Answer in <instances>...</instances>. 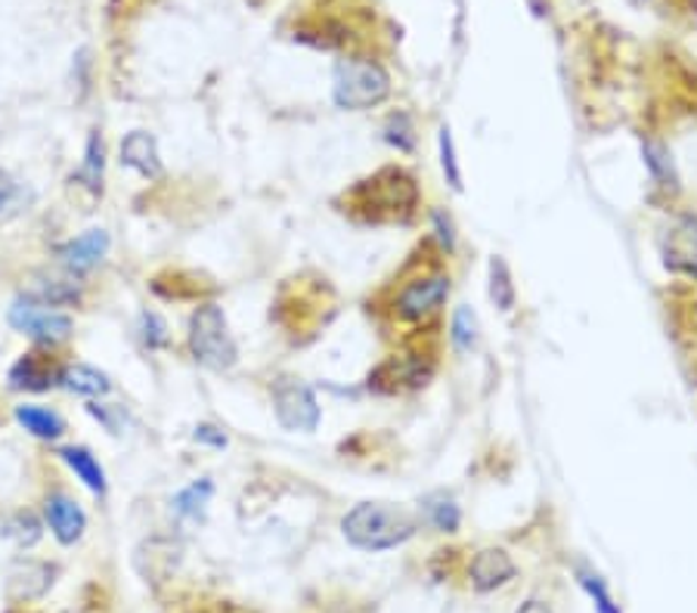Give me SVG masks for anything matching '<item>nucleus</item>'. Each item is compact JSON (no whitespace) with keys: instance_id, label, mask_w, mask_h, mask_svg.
Here are the masks:
<instances>
[{"instance_id":"f257e3e1","label":"nucleus","mask_w":697,"mask_h":613,"mask_svg":"<svg viewBox=\"0 0 697 613\" xmlns=\"http://www.w3.org/2000/svg\"><path fill=\"white\" fill-rule=\"evenodd\" d=\"M341 533L360 552H391L419 533V521L391 502H357L341 518Z\"/></svg>"},{"instance_id":"f03ea898","label":"nucleus","mask_w":697,"mask_h":613,"mask_svg":"<svg viewBox=\"0 0 697 613\" xmlns=\"http://www.w3.org/2000/svg\"><path fill=\"white\" fill-rule=\"evenodd\" d=\"M350 198L357 208L366 211L369 221H410L419 205V186L410 171L381 167L376 177L363 180Z\"/></svg>"},{"instance_id":"7ed1b4c3","label":"nucleus","mask_w":697,"mask_h":613,"mask_svg":"<svg viewBox=\"0 0 697 613\" xmlns=\"http://www.w3.org/2000/svg\"><path fill=\"white\" fill-rule=\"evenodd\" d=\"M391 72L379 60L369 57H348L335 62L332 100L338 109L366 112L376 109L391 96Z\"/></svg>"},{"instance_id":"20e7f679","label":"nucleus","mask_w":697,"mask_h":613,"mask_svg":"<svg viewBox=\"0 0 697 613\" xmlns=\"http://www.w3.org/2000/svg\"><path fill=\"white\" fill-rule=\"evenodd\" d=\"M189 350L198 366L212 372H229L239 359L236 338L229 335L227 314L221 304H202L189 316Z\"/></svg>"},{"instance_id":"39448f33","label":"nucleus","mask_w":697,"mask_h":613,"mask_svg":"<svg viewBox=\"0 0 697 613\" xmlns=\"http://www.w3.org/2000/svg\"><path fill=\"white\" fill-rule=\"evenodd\" d=\"M450 292H453V279L450 273L440 267L424 269V273H416L412 279L400 285L394 298V316L400 323H410V326H419V323H428L443 310V304L450 300Z\"/></svg>"},{"instance_id":"423d86ee","label":"nucleus","mask_w":697,"mask_h":613,"mask_svg":"<svg viewBox=\"0 0 697 613\" xmlns=\"http://www.w3.org/2000/svg\"><path fill=\"white\" fill-rule=\"evenodd\" d=\"M7 316H10V326L16 331H22V335H29L31 341L47 347H57L62 341H69L72 331H75L72 316L62 314L57 307H50L44 300L29 298V295L16 298L10 304V314Z\"/></svg>"},{"instance_id":"0eeeda50","label":"nucleus","mask_w":697,"mask_h":613,"mask_svg":"<svg viewBox=\"0 0 697 613\" xmlns=\"http://www.w3.org/2000/svg\"><path fill=\"white\" fill-rule=\"evenodd\" d=\"M274 412H276V421H279L286 431H298V435H310V431H317L319 419H322L314 388H307L304 381H298V378H288V375L286 378H276Z\"/></svg>"},{"instance_id":"6e6552de","label":"nucleus","mask_w":697,"mask_h":613,"mask_svg":"<svg viewBox=\"0 0 697 613\" xmlns=\"http://www.w3.org/2000/svg\"><path fill=\"white\" fill-rule=\"evenodd\" d=\"M517 576V564L505 549H481L471 558L469 580L478 592H496Z\"/></svg>"},{"instance_id":"1a4fd4ad","label":"nucleus","mask_w":697,"mask_h":613,"mask_svg":"<svg viewBox=\"0 0 697 613\" xmlns=\"http://www.w3.org/2000/svg\"><path fill=\"white\" fill-rule=\"evenodd\" d=\"M44 518L50 533L60 539L62 545H75L88 530V514L78 505L72 495L50 493L44 502Z\"/></svg>"},{"instance_id":"9d476101","label":"nucleus","mask_w":697,"mask_h":613,"mask_svg":"<svg viewBox=\"0 0 697 613\" xmlns=\"http://www.w3.org/2000/svg\"><path fill=\"white\" fill-rule=\"evenodd\" d=\"M106 255H109L106 229H88V233H81V236H75V239H69L62 245L60 264L69 269L72 276H84V273H91Z\"/></svg>"},{"instance_id":"9b49d317","label":"nucleus","mask_w":697,"mask_h":613,"mask_svg":"<svg viewBox=\"0 0 697 613\" xmlns=\"http://www.w3.org/2000/svg\"><path fill=\"white\" fill-rule=\"evenodd\" d=\"M62 378V369L44 354H25L10 369V388L13 390H47Z\"/></svg>"},{"instance_id":"f8f14e48","label":"nucleus","mask_w":697,"mask_h":613,"mask_svg":"<svg viewBox=\"0 0 697 613\" xmlns=\"http://www.w3.org/2000/svg\"><path fill=\"white\" fill-rule=\"evenodd\" d=\"M122 165L137 171L140 177L155 180L162 177V159H158V143L155 136L146 134V131H131V134L122 140Z\"/></svg>"},{"instance_id":"ddd939ff","label":"nucleus","mask_w":697,"mask_h":613,"mask_svg":"<svg viewBox=\"0 0 697 613\" xmlns=\"http://www.w3.org/2000/svg\"><path fill=\"white\" fill-rule=\"evenodd\" d=\"M60 459L72 468V474H75V478L81 480L91 493H96V495L106 493V471H103V464L93 459L91 449L62 447Z\"/></svg>"},{"instance_id":"4468645a","label":"nucleus","mask_w":697,"mask_h":613,"mask_svg":"<svg viewBox=\"0 0 697 613\" xmlns=\"http://www.w3.org/2000/svg\"><path fill=\"white\" fill-rule=\"evenodd\" d=\"M93 195H103V183H106V140L100 131H93L88 136V146H84V159H81V167L75 174Z\"/></svg>"},{"instance_id":"2eb2a0df","label":"nucleus","mask_w":697,"mask_h":613,"mask_svg":"<svg viewBox=\"0 0 697 613\" xmlns=\"http://www.w3.org/2000/svg\"><path fill=\"white\" fill-rule=\"evenodd\" d=\"M422 518L434 527L438 533H455L462 527V509L453 495H447L443 490L428 493L422 499Z\"/></svg>"},{"instance_id":"dca6fc26","label":"nucleus","mask_w":697,"mask_h":613,"mask_svg":"<svg viewBox=\"0 0 697 613\" xmlns=\"http://www.w3.org/2000/svg\"><path fill=\"white\" fill-rule=\"evenodd\" d=\"M16 421L38 440H60L65 435V421L44 406H16Z\"/></svg>"},{"instance_id":"f3484780","label":"nucleus","mask_w":697,"mask_h":613,"mask_svg":"<svg viewBox=\"0 0 697 613\" xmlns=\"http://www.w3.org/2000/svg\"><path fill=\"white\" fill-rule=\"evenodd\" d=\"M486 292H490V300L500 307L502 314H512L517 304V288L515 276L509 264L502 257H490V267H486Z\"/></svg>"},{"instance_id":"a211bd4d","label":"nucleus","mask_w":697,"mask_h":613,"mask_svg":"<svg viewBox=\"0 0 697 613\" xmlns=\"http://www.w3.org/2000/svg\"><path fill=\"white\" fill-rule=\"evenodd\" d=\"M62 385L75 394H84V397H103L112 388L106 372H100L96 366H88V362H75V366H65L62 369Z\"/></svg>"},{"instance_id":"6ab92c4d","label":"nucleus","mask_w":697,"mask_h":613,"mask_svg":"<svg viewBox=\"0 0 697 613\" xmlns=\"http://www.w3.org/2000/svg\"><path fill=\"white\" fill-rule=\"evenodd\" d=\"M574 576H576V583H580V589H583V592H586V595L592 599V607H595V611L598 613H623L621 604H617V599L611 595V589H607L605 576H602V573H595V570L586 568V564H576Z\"/></svg>"},{"instance_id":"aec40b11","label":"nucleus","mask_w":697,"mask_h":613,"mask_svg":"<svg viewBox=\"0 0 697 613\" xmlns=\"http://www.w3.org/2000/svg\"><path fill=\"white\" fill-rule=\"evenodd\" d=\"M212 495H214L212 480H196V483L183 487L181 493L174 495L171 505H174V511H177L181 518H186V521H198V518H205Z\"/></svg>"},{"instance_id":"412c9836","label":"nucleus","mask_w":697,"mask_h":613,"mask_svg":"<svg viewBox=\"0 0 697 613\" xmlns=\"http://www.w3.org/2000/svg\"><path fill=\"white\" fill-rule=\"evenodd\" d=\"M450 341H453L455 354H471L478 341H481V326H478V314L469 304H459L450 319Z\"/></svg>"},{"instance_id":"4be33fe9","label":"nucleus","mask_w":697,"mask_h":613,"mask_svg":"<svg viewBox=\"0 0 697 613\" xmlns=\"http://www.w3.org/2000/svg\"><path fill=\"white\" fill-rule=\"evenodd\" d=\"M381 140H385L391 150L403 152V155L416 152L419 134H416V121H412L410 112H394V115H388L385 127H381Z\"/></svg>"},{"instance_id":"5701e85b","label":"nucleus","mask_w":697,"mask_h":613,"mask_svg":"<svg viewBox=\"0 0 697 613\" xmlns=\"http://www.w3.org/2000/svg\"><path fill=\"white\" fill-rule=\"evenodd\" d=\"M31 205V190L0 167V221H10Z\"/></svg>"},{"instance_id":"b1692460","label":"nucleus","mask_w":697,"mask_h":613,"mask_svg":"<svg viewBox=\"0 0 697 613\" xmlns=\"http://www.w3.org/2000/svg\"><path fill=\"white\" fill-rule=\"evenodd\" d=\"M29 298L44 300L50 307H60V304H75L81 298L75 283L69 279H57V276H38V283L29 288Z\"/></svg>"},{"instance_id":"393cba45","label":"nucleus","mask_w":697,"mask_h":613,"mask_svg":"<svg viewBox=\"0 0 697 613\" xmlns=\"http://www.w3.org/2000/svg\"><path fill=\"white\" fill-rule=\"evenodd\" d=\"M642 162L648 167V174L654 177L657 186H676V174H673V162H669V152L664 143L657 140H642Z\"/></svg>"},{"instance_id":"a878e982","label":"nucleus","mask_w":697,"mask_h":613,"mask_svg":"<svg viewBox=\"0 0 697 613\" xmlns=\"http://www.w3.org/2000/svg\"><path fill=\"white\" fill-rule=\"evenodd\" d=\"M438 155H440V171H443V180L450 183L453 193H462L465 190V180H462V165H459V155H455L453 131L447 124H440L438 131Z\"/></svg>"},{"instance_id":"bb28decb","label":"nucleus","mask_w":697,"mask_h":613,"mask_svg":"<svg viewBox=\"0 0 697 613\" xmlns=\"http://www.w3.org/2000/svg\"><path fill=\"white\" fill-rule=\"evenodd\" d=\"M3 537L7 539H13L16 545H34L38 539H41V521L31 514V511H19V514H13L7 524H3V530H0Z\"/></svg>"},{"instance_id":"cd10ccee","label":"nucleus","mask_w":697,"mask_h":613,"mask_svg":"<svg viewBox=\"0 0 697 613\" xmlns=\"http://www.w3.org/2000/svg\"><path fill=\"white\" fill-rule=\"evenodd\" d=\"M431 233H434V239H438L440 252H447V255H453L455 248V224L453 217L447 214L443 208H434L431 211Z\"/></svg>"},{"instance_id":"c85d7f7f","label":"nucleus","mask_w":697,"mask_h":613,"mask_svg":"<svg viewBox=\"0 0 697 613\" xmlns=\"http://www.w3.org/2000/svg\"><path fill=\"white\" fill-rule=\"evenodd\" d=\"M140 329H143V341L150 347L167 345V326L158 314H143L140 316Z\"/></svg>"},{"instance_id":"c756f323","label":"nucleus","mask_w":697,"mask_h":613,"mask_svg":"<svg viewBox=\"0 0 697 613\" xmlns=\"http://www.w3.org/2000/svg\"><path fill=\"white\" fill-rule=\"evenodd\" d=\"M196 440L198 443H208V447H214V449L227 447V435H224L221 428H214V425H198Z\"/></svg>"},{"instance_id":"7c9ffc66","label":"nucleus","mask_w":697,"mask_h":613,"mask_svg":"<svg viewBox=\"0 0 697 613\" xmlns=\"http://www.w3.org/2000/svg\"><path fill=\"white\" fill-rule=\"evenodd\" d=\"M515 613H552V607H549L546 601L531 599V601H524V604H521Z\"/></svg>"}]
</instances>
